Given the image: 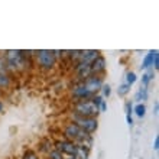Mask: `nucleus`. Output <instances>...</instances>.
I'll use <instances>...</instances> for the list:
<instances>
[{
  "mask_svg": "<svg viewBox=\"0 0 159 159\" xmlns=\"http://www.w3.org/2000/svg\"><path fill=\"white\" fill-rule=\"evenodd\" d=\"M64 134H65L67 140H71L78 146H84L87 149H90V146H91V136L85 133L75 123H68L64 127Z\"/></svg>",
  "mask_w": 159,
  "mask_h": 159,
  "instance_id": "1",
  "label": "nucleus"
},
{
  "mask_svg": "<svg viewBox=\"0 0 159 159\" xmlns=\"http://www.w3.org/2000/svg\"><path fill=\"white\" fill-rule=\"evenodd\" d=\"M6 62H7V67L15 70V71L25 70L28 65L25 52H22V51H7L6 52Z\"/></svg>",
  "mask_w": 159,
  "mask_h": 159,
  "instance_id": "2",
  "label": "nucleus"
},
{
  "mask_svg": "<svg viewBox=\"0 0 159 159\" xmlns=\"http://www.w3.org/2000/svg\"><path fill=\"white\" fill-rule=\"evenodd\" d=\"M74 110L75 114L83 117H96L98 113V109L94 106L93 100H78L74 104Z\"/></svg>",
  "mask_w": 159,
  "mask_h": 159,
  "instance_id": "3",
  "label": "nucleus"
},
{
  "mask_svg": "<svg viewBox=\"0 0 159 159\" xmlns=\"http://www.w3.org/2000/svg\"><path fill=\"white\" fill-rule=\"evenodd\" d=\"M72 119H74V121L72 123H75L78 127H81V129L85 132V133H93V132H96L97 130V120L96 117H83V116H78V114H74L72 116Z\"/></svg>",
  "mask_w": 159,
  "mask_h": 159,
  "instance_id": "4",
  "label": "nucleus"
},
{
  "mask_svg": "<svg viewBox=\"0 0 159 159\" xmlns=\"http://www.w3.org/2000/svg\"><path fill=\"white\" fill-rule=\"evenodd\" d=\"M36 58H38V64L41 65L42 68L45 70H49L55 65V59H57V55H55L54 51H46V49H42L38 51L36 54Z\"/></svg>",
  "mask_w": 159,
  "mask_h": 159,
  "instance_id": "5",
  "label": "nucleus"
},
{
  "mask_svg": "<svg viewBox=\"0 0 159 159\" xmlns=\"http://www.w3.org/2000/svg\"><path fill=\"white\" fill-rule=\"evenodd\" d=\"M55 149L59 151L61 153H65V155L75 156L78 145H75V143L71 142V140H57V142H55Z\"/></svg>",
  "mask_w": 159,
  "mask_h": 159,
  "instance_id": "6",
  "label": "nucleus"
},
{
  "mask_svg": "<svg viewBox=\"0 0 159 159\" xmlns=\"http://www.w3.org/2000/svg\"><path fill=\"white\" fill-rule=\"evenodd\" d=\"M83 84L85 85V88H87L90 93L96 94V91H98V90L103 87V80L97 75H90L88 78L84 80Z\"/></svg>",
  "mask_w": 159,
  "mask_h": 159,
  "instance_id": "7",
  "label": "nucleus"
},
{
  "mask_svg": "<svg viewBox=\"0 0 159 159\" xmlns=\"http://www.w3.org/2000/svg\"><path fill=\"white\" fill-rule=\"evenodd\" d=\"M71 94H72V97H75V98H78V100H88V98H93V97H94V94L88 91L83 83L72 88Z\"/></svg>",
  "mask_w": 159,
  "mask_h": 159,
  "instance_id": "8",
  "label": "nucleus"
},
{
  "mask_svg": "<svg viewBox=\"0 0 159 159\" xmlns=\"http://www.w3.org/2000/svg\"><path fill=\"white\" fill-rule=\"evenodd\" d=\"M98 57L97 51H78V61L80 62H85V64H91L94 59Z\"/></svg>",
  "mask_w": 159,
  "mask_h": 159,
  "instance_id": "9",
  "label": "nucleus"
},
{
  "mask_svg": "<svg viewBox=\"0 0 159 159\" xmlns=\"http://www.w3.org/2000/svg\"><path fill=\"white\" fill-rule=\"evenodd\" d=\"M75 70H77V75H78L81 80H85L90 75H93L91 74V64L78 62V65H77Z\"/></svg>",
  "mask_w": 159,
  "mask_h": 159,
  "instance_id": "10",
  "label": "nucleus"
},
{
  "mask_svg": "<svg viewBox=\"0 0 159 159\" xmlns=\"http://www.w3.org/2000/svg\"><path fill=\"white\" fill-rule=\"evenodd\" d=\"M104 70H106V59L103 58L101 55H98V57L91 62V74L96 75L98 72H103Z\"/></svg>",
  "mask_w": 159,
  "mask_h": 159,
  "instance_id": "11",
  "label": "nucleus"
},
{
  "mask_svg": "<svg viewBox=\"0 0 159 159\" xmlns=\"http://www.w3.org/2000/svg\"><path fill=\"white\" fill-rule=\"evenodd\" d=\"M75 156H77V159H87V156H88V149H87V148H84V146H78Z\"/></svg>",
  "mask_w": 159,
  "mask_h": 159,
  "instance_id": "12",
  "label": "nucleus"
},
{
  "mask_svg": "<svg viewBox=\"0 0 159 159\" xmlns=\"http://www.w3.org/2000/svg\"><path fill=\"white\" fill-rule=\"evenodd\" d=\"M153 78V71H149V72H146V74H143L142 75V85L145 88H146V85L149 84V81Z\"/></svg>",
  "mask_w": 159,
  "mask_h": 159,
  "instance_id": "13",
  "label": "nucleus"
},
{
  "mask_svg": "<svg viewBox=\"0 0 159 159\" xmlns=\"http://www.w3.org/2000/svg\"><path fill=\"white\" fill-rule=\"evenodd\" d=\"M9 84H10V78H9L7 74H0V88L9 87Z\"/></svg>",
  "mask_w": 159,
  "mask_h": 159,
  "instance_id": "14",
  "label": "nucleus"
},
{
  "mask_svg": "<svg viewBox=\"0 0 159 159\" xmlns=\"http://www.w3.org/2000/svg\"><path fill=\"white\" fill-rule=\"evenodd\" d=\"M152 57H153V51H151L149 54L146 55V58L143 59V62H142V68H148V67H151L152 65Z\"/></svg>",
  "mask_w": 159,
  "mask_h": 159,
  "instance_id": "15",
  "label": "nucleus"
},
{
  "mask_svg": "<svg viewBox=\"0 0 159 159\" xmlns=\"http://www.w3.org/2000/svg\"><path fill=\"white\" fill-rule=\"evenodd\" d=\"M148 98V90L145 87H140V90L138 91V94H136V100H146Z\"/></svg>",
  "mask_w": 159,
  "mask_h": 159,
  "instance_id": "16",
  "label": "nucleus"
},
{
  "mask_svg": "<svg viewBox=\"0 0 159 159\" xmlns=\"http://www.w3.org/2000/svg\"><path fill=\"white\" fill-rule=\"evenodd\" d=\"M7 70L9 67H7V62H6V58L0 55V74H6Z\"/></svg>",
  "mask_w": 159,
  "mask_h": 159,
  "instance_id": "17",
  "label": "nucleus"
},
{
  "mask_svg": "<svg viewBox=\"0 0 159 159\" xmlns=\"http://www.w3.org/2000/svg\"><path fill=\"white\" fill-rule=\"evenodd\" d=\"M134 113L138 114L139 117H143L145 113H146V107H145L143 104H138L136 107H134Z\"/></svg>",
  "mask_w": 159,
  "mask_h": 159,
  "instance_id": "18",
  "label": "nucleus"
},
{
  "mask_svg": "<svg viewBox=\"0 0 159 159\" xmlns=\"http://www.w3.org/2000/svg\"><path fill=\"white\" fill-rule=\"evenodd\" d=\"M49 159H64L62 153L59 151H57V149H52V151L49 152Z\"/></svg>",
  "mask_w": 159,
  "mask_h": 159,
  "instance_id": "19",
  "label": "nucleus"
},
{
  "mask_svg": "<svg viewBox=\"0 0 159 159\" xmlns=\"http://www.w3.org/2000/svg\"><path fill=\"white\" fill-rule=\"evenodd\" d=\"M134 81H136V74H134V72H127V75H126V84H127V85H132Z\"/></svg>",
  "mask_w": 159,
  "mask_h": 159,
  "instance_id": "20",
  "label": "nucleus"
},
{
  "mask_svg": "<svg viewBox=\"0 0 159 159\" xmlns=\"http://www.w3.org/2000/svg\"><path fill=\"white\" fill-rule=\"evenodd\" d=\"M130 90V85H127V84H123V85H120L119 87V94L120 96H125V94H127Z\"/></svg>",
  "mask_w": 159,
  "mask_h": 159,
  "instance_id": "21",
  "label": "nucleus"
},
{
  "mask_svg": "<svg viewBox=\"0 0 159 159\" xmlns=\"http://www.w3.org/2000/svg\"><path fill=\"white\" fill-rule=\"evenodd\" d=\"M23 159H39V158L34 151H26L25 155H23Z\"/></svg>",
  "mask_w": 159,
  "mask_h": 159,
  "instance_id": "22",
  "label": "nucleus"
},
{
  "mask_svg": "<svg viewBox=\"0 0 159 159\" xmlns=\"http://www.w3.org/2000/svg\"><path fill=\"white\" fill-rule=\"evenodd\" d=\"M152 65L155 68L159 67V58H158V51H153V57H152Z\"/></svg>",
  "mask_w": 159,
  "mask_h": 159,
  "instance_id": "23",
  "label": "nucleus"
},
{
  "mask_svg": "<svg viewBox=\"0 0 159 159\" xmlns=\"http://www.w3.org/2000/svg\"><path fill=\"white\" fill-rule=\"evenodd\" d=\"M101 90H103V94H104L106 97H109L110 93H111V88H110V85H103V87H101Z\"/></svg>",
  "mask_w": 159,
  "mask_h": 159,
  "instance_id": "24",
  "label": "nucleus"
},
{
  "mask_svg": "<svg viewBox=\"0 0 159 159\" xmlns=\"http://www.w3.org/2000/svg\"><path fill=\"white\" fill-rule=\"evenodd\" d=\"M98 109H100L101 111H106V110H107V104H106V101H104V100H103V103L100 104V107H98Z\"/></svg>",
  "mask_w": 159,
  "mask_h": 159,
  "instance_id": "25",
  "label": "nucleus"
},
{
  "mask_svg": "<svg viewBox=\"0 0 159 159\" xmlns=\"http://www.w3.org/2000/svg\"><path fill=\"white\" fill-rule=\"evenodd\" d=\"M158 148H159V138L156 136V138H155V143H153V149H158Z\"/></svg>",
  "mask_w": 159,
  "mask_h": 159,
  "instance_id": "26",
  "label": "nucleus"
},
{
  "mask_svg": "<svg viewBox=\"0 0 159 159\" xmlns=\"http://www.w3.org/2000/svg\"><path fill=\"white\" fill-rule=\"evenodd\" d=\"M126 119H127V123H129V126L133 125V119H132V116H130V114H127V117H126Z\"/></svg>",
  "mask_w": 159,
  "mask_h": 159,
  "instance_id": "27",
  "label": "nucleus"
},
{
  "mask_svg": "<svg viewBox=\"0 0 159 159\" xmlns=\"http://www.w3.org/2000/svg\"><path fill=\"white\" fill-rule=\"evenodd\" d=\"M64 159H77V156H71V155H68L67 158H64Z\"/></svg>",
  "mask_w": 159,
  "mask_h": 159,
  "instance_id": "28",
  "label": "nucleus"
},
{
  "mask_svg": "<svg viewBox=\"0 0 159 159\" xmlns=\"http://www.w3.org/2000/svg\"><path fill=\"white\" fill-rule=\"evenodd\" d=\"M2 109H3V104H2V103H0V111H2Z\"/></svg>",
  "mask_w": 159,
  "mask_h": 159,
  "instance_id": "29",
  "label": "nucleus"
}]
</instances>
